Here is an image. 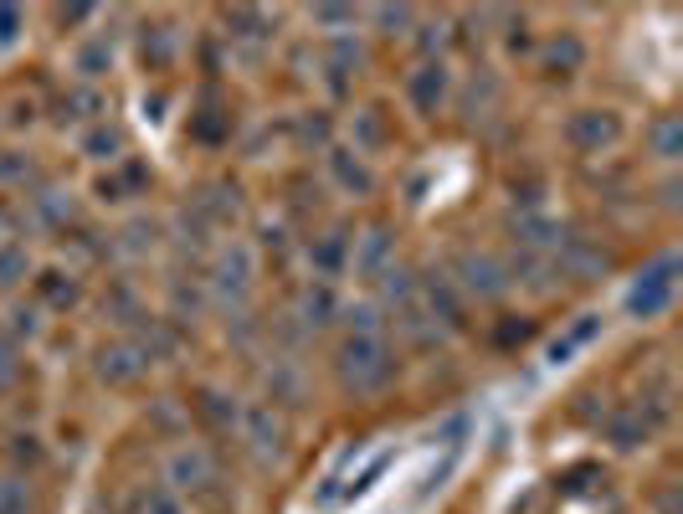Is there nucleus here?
<instances>
[{
  "mask_svg": "<svg viewBox=\"0 0 683 514\" xmlns=\"http://www.w3.org/2000/svg\"><path fill=\"white\" fill-rule=\"evenodd\" d=\"M334 381L350 396H381L396 381V350L385 335H345L334 350Z\"/></svg>",
  "mask_w": 683,
  "mask_h": 514,
  "instance_id": "obj_1",
  "label": "nucleus"
},
{
  "mask_svg": "<svg viewBox=\"0 0 683 514\" xmlns=\"http://www.w3.org/2000/svg\"><path fill=\"white\" fill-rule=\"evenodd\" d=\"M448 278L458 283L463 299H478V304H499L503 293L514 289V273H509L494 253H484V247H463V253L452 257Z\"/></svg>",
  "mask_w": 683,
  "mask_h": 514,
  "instance_id": "obj_2",
  "label": "nucleus"
},
{
  "mask_svg": "<svg viewBox=\"0 0 683 514\" xmlns=\"http://www.w3.org/2000/svg\"><path fill=\"white\" fill-rule=\"evenodd\" d=\"M679 273H683L679 253L652 257L648 268L637 273V283L627 289V314H633V319H658V314H668L673 293H679Z\"/></svg>",
  "mask_w": 683,
  "mask_h": 514,
  "instance_id": "obj_3",
  "label": "nucleus"
},
{
  "mask_svg": "<svg viewBox=\"0 0 683 514\" xmlns=\"http://www.w3.org/2000/svg\"><path fill=\"white\" fill-rule=\"evenodd\" d=\"M221 483V468H217V453L206 443H181V447H170V458H165V489L170 494H211Z\"/></svg>",
  "mask_w": 683,
  "mask_h": 514,
  "instance_id": "obj_4",
  "label": "nucleus"
},
{
  "mask_svg": "<svg viewBox=\"0 0 683 514\" xmlns=\"http://www.w3.org/2000/svg\"><path fill=\"white\" fill-rule=\"evenodd\" d=\"M252 247L247 242H221L217 257H211V293L217 304H242L252 289Z\"/></svg>",
  "mask_w": 683,
  "mask_h": 514,
  "instance_id": "obj_5",
  "label": "nucleus"
},
{
  "mask_svg": "<svg viewBox=\"0 0 683 514\" xmlns=\"http://www.w3.org/2000/svg\"><path fill=\"white\" fill-rule=\"evenodd\" d=\"M236 432L247 437L257 463H283L288 458V422H283V411L278 407H247L242 411V422H236Z\"/></svg>",
  "mask_w": 683,
  "mask_h": 514,
  "instance_id": "obj_6",
  "label": "nucleus"
},
{
  "mask_svg": "<svg viewBox=\"0 0 683 514\" xmlns=\"http://www.w3.org/2000/svg\"><path fill=\"white\" fill-rule=\"evenodd\" d=\"M417 299L421 308H427V319H432L437 329H463L467 325V308H463V293H458V283H452L448 273H427L417 278Z\"/></svg>",
  "mask_w": 683,
  "mask_h": 514,
  "instance_id": "obj_7",
  "label": "nucleus"
},
{
  "mask_svg": "<svg viewBox=\"0 0 683 514\" xmlns=\"http://www.w3.org/2000/svg\"><path fill=\"white\" fill-rule=\"evenodd\" d=\"M566 139L586 154H601L622 139V119L612 108H581V114H570L566 119Z\"/></svg>",
  "mask_w": 683,
  "mask_h": 514,
  "instance_id": "obj_8",
  "label": "nucleus"
},
{
  "mask_svg": "<svg viewBox=\"0 0 683 514\" xmlns=\"http://www.w3.org/2000/svg\"><path fill=\"white\" fill-rule=\"evenodd\" d=\"M150 365L154 360L144 355L139 335H124V340H114V344H103L99 350V376L108 381V386H129V381H139Z\"/></svg>",
  "mask_w": 683,
  "mask_h": 514,
  "instance_id": "obj_9",
  "label": "nucleus"
},
{
  "mask_svg": "<svg viewBox=\"0 0 683 514\" xmlns=\"http://www.w3.org/2000/svg\"><path fill=\"white\" fill-rule=\"evenodd\" d=\"M448 87H452V72H448V62L442 57H427L412 78H406V98H412V108L417 114H427L432 119L437 108L448 103Z\"/></svg>",
  "mask_w": 683,
  "mask_h": 514,
  "instance_id": "obj_10",
  "label": "nucleus"
},
{
  "mask_svg": "<svg viewBox=\"0 0 683 514\" xmlns=\"http://www.w3.org/2000/svg\"><path fill=\"white\" fill-rule=\"evenodd\" d=\"M652 428H658V417H648L643 407L606 411V437H612V447H617V453H633V447H643L652 437Z\"/></svg>",
  "mask_w": 683,
  "mask_h": 514,
  "instance_id": "obj_11",
  "label": "nucleus"
},
{
  "mask_svg": "<svg viewBox=\"0 0 683 514\" xmlns=\"http://www.w3.org/2000/svg\"><path fill=\"white\" fill-rule=\"evenodd\" d=\"M350 268H355V278H381L385 268H391V226L375 222L366 237H355Z\"/></svg>",
  "mask_w": 683,
  "mask_h": 514,
  "instance_id": "obj_12",
  "label": "nucleus"
},
{
  "mask_svg": "<svg viewBox=\"0 0 683 514\" xmlns=\"http://www.w3.org/2000/svg\"><path fill=\"white\" fill-rule=\"evenodd\" d=\"M597 335H601V314H581V319H570V325L551 340L545 360H551V365H566V360L576 355V350H586V344L597 340Z\"/></svg>",
  "mask_w": 683,
  "mask_h": 514,
  "instance_id": "obj_13",
  "label": "nucleus"
},
{
  "mask_svg": "<svg viewBox=\"0 0 683 514\" xmlns=\"http://www.w3.org/2000/svg\"><path fill=\"white\" fill-rule=\"evenodd\" d=\"M263 381H267V396H273V401H283V407H299L303 401V371L288 355L273 360L263 371Z\"/></svg>",
  "mask_w": 683,
  "mask_h": 514,
  "instance_id": "obj_14",
  "label": "nucleus"
},
{
  "mask_svg": "<svg viewBox=\"0 0 683 514\" xmlns=\"http://www.w3.org/2000/svg\"><path fill=\"white\" fill-rule=\"evenodd\" d=\"M309 262H314L319 278L345 273V262H350V237H345V232H324L319 242H309Z\"/></svg>",
  "mask_w": 683,
  "mask_h": 514,
  "instance_id": "obj_15",
  "label": "nucleus"
},
{
  "mask_svg": "<svg viewBox=\"0 0 683 514\" xmlns=\"http://www.w3.org/2000/svg\"><path fill=\"white\" fill-rule=\"evenodd\" d=\"M334 314H339V299H334L329 283H309V289L299 293V319H303V329H324Z\"/></svg>",
  "mask_w": 683,
  "mask_h": 514,
  "instance_id": "obj_16",
  "label": "nucleus"
},
{
  "mask_svg": "<svg viewBox=\"0 0 683 514\" xmlns=\"http://www.w3.org/2000/svg\"><path fill=\"white\" fill-rule=\"evenodd\" d=\"M329 171H334V180L345 190H355V196H370V190H375V175H370L366 160H355V150H329Z\"/></svg>",
  "mask_w": 683,
  "mask_h": 514,
  "instance_id": "obj_17",
  "label": "nucleus"
},
{
  "mask_svg": "<svg viewBox=\"0 0 683 514\" xmlns=\"http://www.w3.org/2000/svg\"><path fill=\"white\" fill-rule=\"evenodd\" d=\"M648 139H652V154H658V160H679L683 154V119L679 114H663V119L648 129Z\"/></svg>",
  "mask_w": 683,
  "mask_h": 514,
  "instance_id": "obj_18",
  "label": "nucleus"
},
{
  "mask_svg": "<svg viewBox=\"0 0 683 514\" xmlns=\"http://www.w3.org/2000/svg\"><path fill=\"white\" fill-rule=\"evenodd\" d=\"M196 411L206 422H217V428H236V422H242V407H236V396H227V392H200Z\"/></svg>",
  "mask_w": 683,
  "mask_h": 514,
  "instance_id": "obj_19",
  "label": "nucleus"
},
{
  "mask_svg": "<svg viewBox=\"0 0 683 514\" xmlns=\"http://www.w3.org/2000/svg\"><path fill=\"white\" fill-rule=\"evenodd\" d=\"M26 273H32V253H26V242H0V289H16Z\"/></svg>",
  "mask_w": 683,
  "mask_h": 514,
  "instance_id": "obj_20",
  "label": "nucleus"
},
{
  "mask_svg": "<svg viewBox=\"0 0 683 514\" xmlns=\"http://www.w3.org/2000/svg\"><path fill=\"white\" fill-rule=\"evenodd\" d=\"M118 150H124V129H118V124H93V129L83 135L88 160H114Z\"/></svg>",
  "mask_w": 683,
  "mask_h": 514,
  "instance_id": "obj_21",
  "label": "nucleus"
},
{
  "mask_svg": "<svg viewBox=\"0 0 683 514\" xmlns=\"http://www.w3.org/2000/svg\"><path fill=\"white\" fill-rule=\"evenodd\" d=\"M36 293H42V304H51V308H67L72 299H78V283L67 273H57V268H47V273L36 278Z\"/></svg>",
  "mask_w": 683,
  "mask_h": 514,
  "instance_id": "obj_22",
  "label": "nucleus"
},
{
  "mask_svg": "<svg viewBox=\"0 0 683 514\" xmlns=\"http://www.w3.org/2000/svg\"><path fill=\"white\" fill-rule=\"evenodd\" d=\"M72 68H78V72L88 78V83H93V78H103V72L114 68V47H108L103 36H93V42H88L83 51H78V62H72Z\"/></svg>",
  "mask_w": 683,
  "mask_h": 514,
  "instance_id": "obj_23",
  "label": "nucleus"
},
{
  "mask_svg": "<svg viewBox=\"0 0 683 514\" xmlns=\"http://www.w3.org/2000/svg\"><path fill=\"white\" fill-rule=\"evenodd\" d=\"M360 62H366L360 42H334V51H329V83H334V87H345V78H350Z\"/></svg>",
  "mask_w": 683,
  "mask_h": 514,
  "instance_id": "obj_24",
  "label": "nucleus"
},
{
  "mask_svg": "<svg viewBox=\"0 0 683 514\" xmlns=\"http://www.w3.org/2000/svg\"><path fill=\"white\" fill-rule=\"evenodd\" d=\"M26 510H32L26 479L21 474H0V514H26Z\"/></svg>",
  "mask_w": 683,
  "mask_h": 514,
  "instance_id": "obj_25",
  "label": "nucleus"
},
{
  "mask_svg": "<svg viewBox=\"0 0 683 514\" xmlns=\"http://www.w3.org/2000/svg\"><path fill=\"white\" fill-rule=\"evenodd\" d=\"M339 314H345L350 335H385V319L375 304H350V308H339Z\"/></svg>",
  "mask_w": 683,
  "mask_h": 514,
  "instance_id": "obj_26",
  "label": "nucleus"
},
{
  "mask_svg": "<svg viewBox=\"0 0 683 514\" xmlns=\"http://www.w3.org/2000/svg\"><path fill=\"white\" fill-rule=\"evenodd\" d=\"M545 68H555V72L581 68V42H576V36H555L551 47H545Z\"/></svg>",
  "mask_w": 683,
  "mask_h": 514,
  "instance_id": "obj_27",
  "label": "nucleus"
},
{
  "mask_svg": "<svg viewBox=\"0 0 683 514\" xmlns=\"http://www.w3.org/2000/svg\"><path fill=\"white\" fill-rule=\"evenodd\" d=\"M32 206H36V222H47V226H57L62 217H72L67 190H42V196H32Z\"/></svg>",
  "mask_w": 683,
  "mask_h": 514,
  "instance_id": "obj_28",
  "label": "nucleus"
},
{
  "mask_svg": "<svg viewBox=\"0 0 683 514\" xmlns=\"http://www.w3.org/2000/svg\"><path fill=\"white\" fill-rule=\"evenodd\" d=\"M134 514H185V504H181V494H170L165 483H160V489H144V494H139Z\"/></svg>",
  "mask_w": 683,
  "mask_h": 514,
  "instance_id": "obj_29",
  "label": "nucleus"
},
{
  "mask_svg": "<svg viewBox=\"0 0 683 514\" xmlns=\"http://www.w3.org/2000/svg\"><path fill=\"white\" fill-rule=\"evenodd\" d=\"M154 36H144V62L150 68H170V57H175V32L170 26H150Z\"/></svg>",
  "mask_w": 683,
  "mask_h": 514,
  "instance_id": "obj_30",
  "label": "nucleus"
},
{
  "mask_svg": "<svg viewBox=\"0 0 683 514\" xmlns=\"http://www.w3.org/2000/svg\"><path fill=\"white\" fill-rule=\"evenodd\" d=\"M370 16H375V26H385V32L396 36V32H406V26L417 21V11H412V5H375Z\"/></svg>",
  "mask_w": 683,
  "mask_h": 514,
  "instance_id": "obj_31",
  "label": "nucleus"
},
{
  "mask_svg": "<svg viewBox=\"0 0 683 514\" xmlns=\"http://www.w3.org/2000/svg\"><path fill=\"white\" fill-rule=\"evenodd\" d=\"M227 26H242L236 36H267V16H263V11H247V5L227 11Z\"/></svg>",
  "mask_w": 683,
  "mask_h": 514,
  "instance_id": "obj_32",
  "label": "nucleus"
},
{
  "mask_svg": "<svg viewBox=\"0 0 683 514\" xmlns=\"http://www.w3.org/2000/svg\"><path fill=\"white\" fill-rule=\"evenodd\" d=\"M21 32H26V11H16V5H0V47H11Z\"/></svg>",
  "mask_w": 683,
  "mask_h": 514,
  "instance_id": "obj_33",
  "label": "nucleus"
},
{
  "mask_svg": "<svg viewBox=\"0 0 683 514\" xmlns=\"http://www.w3.org/2000/svg\"><path fill=\"white\" fill-rule=\"evenodd\" d=\"M314 21L319 26H355V11L350 5H314Z\"/></svg>",
  "mask_w": 683,
  "mask_h": 514,
  "instance_id": "obj_34",
  "label": "nucleus"
},
{
  "mask_svg": "<svg viewBox=\"0 0 683 514\" xmlns=\"http://www.w3.org/2000/svg\"><path fill=\"white\" fill-rule=\"evenodd\" d=\"M36 308H11V335H26V340H32L36 335Z\"/></svg>",
  "mask_w": 683,
  "mask_h": 514,
  "instance_id": "obj_35",
  "label": "nucleus"
},
{
  "mask_svg": "<svg viewBox=\"0 0 683 514\" xmlns=\"http://www.w3.org/2000/svg\"><path fill=\"white\" fill-rule=\"evenodd\" d=\"M11 453H16V468H32V463L42 458V447H36V437H16V447H11Z\"/></svg>",
  "mask_w": 683,
  "mask_h": 514,
  "instance_id": "obj_36",
  "label": "nucleus"
},
{
  "mask_svg": "<svg viewBox=\"0 0 683 514\" xmlns=\"http://www.w3.org/2000/svg\"><path fill=\"white\" fill-rule=\"evenodd\" d=\"M11 376H16V344L0 340V386H5Z\"/></svg>",
  "mask_w": 683,
  "mask_h": 514,
  "instance_id": "obj_37",
  "label": "nucleus"
},
{
  "mask_svg": "<svg viewBox=\"0 0 683 514\" xmlns=\"http://www.w3.org/2000/svg\"><path fill=\"white\" fill-rule=\"evenodd\" d=\"M303 139H329V124H324V119H303Z\"/></svg>",
  "mask_w": 683,
  "mask_h": 514,
  "instance_id": "obj_38",
  "label": "nucleus"
}]
</instances>
